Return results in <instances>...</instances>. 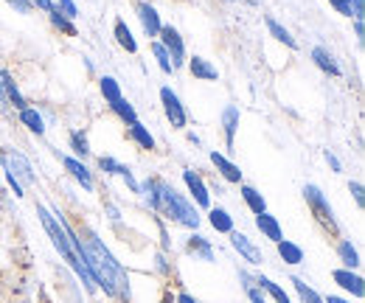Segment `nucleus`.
Here are the masks:
<instances>
[{"label":"nucleus","mask_w":365,"mask_h":303,"mask_svg":"<svg viewBox=\"0 0 365 303\" xmlns=\"http://www.w3.org/2000/svg\"><path fill=\"white\" fill-rule=\"evenodd\" d=\"M242 200H245V205L253 211V214H264L267 211V202H264V197L253 188V185H242Z\"/></svg>","instance_id":"25"},{"label":"nucleus","mask_w":365,"mask_h":303,"mask_svg":"<svg viewBox=\"0 0 365 303\" xmlns=\"http://www.w3.org/2000/svg\"><path fill=\"white\" fill-rule=\"evenodd\" d=\"M130 138L135 140L140 149H155V138H152V132L146 130L140 121H135V124H130Z\"/></svg>","instance_id":"28"},{"label":"nucleus","mask_w":365,"mask_h":303,"mask_svg":"<svg viewBox=\"0 0 365 303\" xmlns=\"http://www.w3.org/2000/svg\"><path fill=\"white\" fill-rule=\"evenodd\" d=\"M31 3V9L37 6V9H43V11H53L56 6H53V0H29Z\"/></svg>","instance_id":"43"},{"label":"nucleus","mask_w":365,"mask_h":303,"mask_svg":"<svg viewBox=\"0 0 365 303\" xmlns=\"http://www.w3.org/2000/svg\"><path fill=\"white\" fill-rule=\"evenodd\" d=\"M253 284H256L259 289H264L275 303H292L289 301V295L284 292V287H278L273 278H267V275H256V278H253Z\"/></svg>","instance_id":"22"},{"label":"nucleus","mask_w":365,"mask_h":303,"mask_svg":"<svg viewBox=\"0 0 365 303\" xmlns=\"http://www.w3.org/2000/svg\"><path fill=\"white\" fill-rule=\"evenodd\" d=\"M6 3H11L20 14H29V11H31V3H29V0H6Z\"/></svg>","instance_id":"40"},{"label":"nucleus","mask_w":365,"mask_h":303,"mask_svg":"<svg viewBox=\"0 0 365 303\" xmlns=\"http://www.w3.org/2000/svg\"><path fill=\"white\" fill-rule=\"evenodd\" d=\"M188 71H191L194 79H202V82H217V79H220L217 65H211V62L202 59V56H191V59H188Z\"/></svg>","instance_id":"13"},{"label":"nucleus","mask_w":365,"mask_h":303,"mask_svg":"<svg viewBox=\"0 0 365 303\" xmlns=\"http://www.w3.org/2000/svg\"><path fill=\"white\" fill-rule=\"evenodd\" d=\"M110 107H113V113H115V115H118L124 124H135V121H138L135 107H133L127 98H118V101H115V104H110Z\"/></svg>","instance_id":"31"},{"label":"nucleus","mask_w":365,"mask_h":303,"mask_svg":"<svg viewBox=\"0 0 365 303\" xmlns=\"http://www.w3.org/2000/svg\"><path fill=\"white\" fill-rule=\"evenodd\" d=\"M113 31H115V40H118V45H121L124 51L135 53V51H138V43H135V37H133V31H130V26H127L124 20H115Z\"/></svg>","instance_id":"26"},{"label":"nucleus","mask_w":365,"mask_h":303,"mask_svg":"<svg viewBox=\"0 0 365 303\" xmlns=\"http://www.w3.org/2000/svg\"><path fill=\"white\" fill-rule=\"evenodd\" d=\"M98 169H101L104 174H118V177H121V172H124L127 166L118 163L115 158H104V155H101V158H98Z\"/></svg>","instance_id":"35"},{"label":"nucleus","mask_w":365,"mask_h":303,"mask_svg":"<svg viewBox=\"0 0 365 303\" xmlns=\"http://www.w3.org/2000/svg\"><path fill=\"white\" fill-rule=\"evenodd\" d=\"M98 87H101V96H104L107 104H115L118 98H124V96H121V85H118L113 76H101V79H98Z\"/></svg>","instance_id":"27"},{"label":"nucleus","mask_w":365,"mask_h":303,"mask_svg":"<svg viewBox=\"0 0 365 303\" xmlns=\"http://www.w3.org/2000/svg\"><path fill=\"white\" fill-rule=\"evenodd\" d=\"M326 303H351V301H343V298H337V295H329V301Z\"/></svg>","instance_id":"46"},{"label":"nucleus","mask_w":365,"mask_h":303,"mask_svg":"<svg viewBox=\"0 0 365 303\" xmlns=\"http://www.w3.org/2000/svg\"><path fill=\"white\" fill-rule=\"evenodd\" d=\"M363 14H365V0H351V14L349 17H354V20L363 23Z\"/></svg>","instance_id":"39"},{"label":"nucleus","mask_w":365,"mask_h":303,"mask_svg":"<svg viewBox=\"0 0 365 303\" xmlns=\"http://www.w3.org/2000/svg\"><path fill=\"white\" fill-rule=\"evenodd\" d=\"M304 200H307V205H309V211H312V217L318 219V225L326 230V233H331V236H337L340 233V225H337V219H334V211H331V205H329V200L323 197V191H320L318 185H304Z\"/></svg>","instance_id":"4"},{"label":"nucleus","mask_w":365,"mask_h":303,"mask_svg":"<svg viewBox=\"0 0 365 303\" xmlns=\"http://www.w3.org/2000/svg\"><path fill=\"white\" fill-rule=\"evenodd\" d=\"M208 222L217 233H230L233 230V217L225 208H208Z\"/></svg>","instance_id":"24"},{"label":"nucleus","mask_w":365,"mask_h":303,"mask_svg":"<svg viewBox=\"0 0 365 303\" xmlns=\"http://www.w3.org/2000/svg\"><path fill=\"white\" fill-rule=\"evenodd\" d=\"M323 158H326V163H329L334 172H343V166H340V160L334 158V152H329V149H326V155H323Z\"/></svg>","instance_id":"42"},{"label":"nucleus","mask_w":365,"mask_h":303,"mask_svg":"<svg viewBox=\"0 0 365 303\" xmlns=\"http://www.w3.org/2000/svg\"><path fill=\"white\" fill-rule=\"evenodd\" d=\"M182 183H185L188 194L194 197V202H197L200 208H211V191H208V185L202 183L200 174L194 172V169H185V172H182Z\"/></svg>","instance_id":"9"},{"label":"nucleus","mask_w":365,"mask_h":303,"mask_svg":"<svg viewBox=\"0 0 365 303\" xmlns=\"http://www.w3.org/2000/svg\"><path fill=\"white\" fill-rule=\"evenodd\" d=\"M230 245H233V250L242 256V259L247 261V264H253V267H259V264H264V253L245 236V233H239V230H230Z\"/></svg>","instance_id":"8"},{"label":"nucleus","mask_w":365,"mask_h":303,"mask_svg":"<svg viewBox=\"0 0 365 303\" xmlns=\"http://www.w3.org/2000/svg\"><path fill=\"white\" fill-rule=\"evenodd\" d=\"M160 104H163V113H166L169 124H172L175 130H185L188 113H185V107H182L180 96H178L172 87H160Z\"/></svg>","instance_id":"6"},{"label":"nucleus","mask_w":365,"mask_h":303,"mask_svg":"<svg viewBox=\"0 0 365 303\" xmlns=\"http://www.w3.org/2000/svg\"><path fill=\"white\" fill-rule=\"evenodd\" d=\"M0 163H3L6 177H11L20 185H31L37 180L31 163H29V158L23 152H17V149H0Z\"/></svg>","instance_id":"5"},{"label":"nucleus","mask_w":365,"mask_h":303,"mask_svg":"<svg viewBox=\"0 0 365 303\" xmlns=\"http://www.w3.org/2000/svg\"><path fill=\"white\" fill-rule=\"evenodd\" d=\"M222 130H225V143L228 149H233V138H236V130H239V107L228 104L222 110Z\"/></svg>","instance_id":"19"},{"label":"nucleus","mask_w":365,"mask_h":303,"mask_svg":"<svg viewBox=\"0 0 365 303\" xmlns=\"http://www.w3.org/2000/svg\"><path fill=\"white\" fill-rule=\"evenodd\" d=\"M37 217L43 222V227H46L48 239H51V245L62 253V259L68 261L71 267H73V272L82 278V284H85V289L88 292H96V284H93V275L88 272V267H85V261L76 256V250H73V239H71V225H68V219L65 214H59V211H48L46 205H37Z\"/></svg>","instance_id":"2"},{"label":"nucleus","mask_w":365,"mask_h":303,"mask_svg":"<svg viewBox=\"0 0 365 303\" xmlns=\"http://www.w3.org/2000/svg\"><path fill=\"white\" fill-rule=\"evenodd\" d=\"M329 3L337 9V14H343V17L351 14V0H329Z\"/></svg>","instance_id":"38"},{"label":"nucleus","mask_w":365,"mask_h":303,"mask_svg":"<svg viewBox=\"0 0 365 303\" xmlns=\"http://www.w3.org/2000/svg\"><path fill=\"white\" fill-rule=\"evenodd\" d=\"M79 259L85 261L88 272L93 275V284L101 287L107 295H118V298H130V278L127 269L113 259V253L101 245V239L88 230V239L79 247Z\"/></svg>","instance_id":"1"},{"label":"nucleus","mask_w":365,"mask_h":303,"mask_svg":"<svg viewBox=\"0 0 365 303\" xmlns=\"http://www.w3.org/2000/svg\"><path fill=\"white\" fill-rule=\"evenodd\" d=\"M349 191H351V194H354V202H357V208H363V205H365L363 183H357V180H354V183H349Z\"/></svg>","instance_id":"37"},{"label":"nucleus","mask_w":365,"mask_h":303,"mask_svg":"<svg viewBox=\"0 0 365 303\" xmlns=\"http://www.w3.org/2000/svg\"><path fill=\"white\" fill-rule=\"evenodd\" d=\"M256 227L262 230V236L264 239H270L273 245H278L281 239H284V230H281V225H278V219L273 217V214H256Z\"/></svg>","instance_id":"15"},{"label":"nucleus","mask_w":365,"mask_h":303,"mask_svg":"<svg viewBox=\"0 0 365 303\" xmlns=\"http://www.w3.org/2000/svg\"><path fill=\"white\" fill-rule=\"evenodd\" d=\"M278 256L284 264H289V267H298V264H304V250L295 245V242H287V239H281L278 245Z\"/></svg>","instance_id":"21"},{"label":"nucleus","mask_w":365,"mask_h":303,"mask_svg":"<svg viewBox=\"0 0 365 303\" xmlns=\"http://www.w3.org/2000/svg\"><path fill=\"white\" fill-rule=\"evenodd\" d=\"M354 34H357V40L363 43V34H365V29H363V23L360 20H354Z\"/></svg>","instance_id":"45"},{"label":"nucleus","mask_w":365,"mask_h":303,"mask_svg":"<svg viewBox=\"0 0 365 303\" xmlns=\"http://www.w3.org/2000/svg\"><path fill=\"white\" fill-rule=\"evenodd\" d=\"M71 149H73L79 158H88V155H91V143H88V138H85L82 132H71Z\"/></svg>","instance_id":"34"},{"label":"nucleus","mask_w":365,"mask_h":303,"mask_svg":"<svg viewBox=\"0 0 365 303\" xmlns=\"http://www.w3.org/2000/svg\"><path fill=\"white\" fill-rule=\"evenodd\" d=\"M267 31L273 34V37L278 40V43L287 45V48H298V43H295V37H292V34H289V31H287V29H284V26H281V23H278L275 17H267Z\"/></svg>","instance_id":"30"},{"label":"nucleus","mask_w":365,"mask_h":303,"mask_svg":"<svg viewBox=\"0 0 365 303\" xmlns=\"http://www.w3.org/2000/svg\"><path fill=\"white\" fill-rule=\"evenodd\" d=\"M175 303H200V301H197L194 295H188V292H180V295L175 298Z\"/></svg>","instance_id":"44"},{"label":"nucleus","mask_w":365,"mask_h":303,"mask_svg":"<svg viewBox=\"0 0 365 303\" xmlns=\"http://www.w3.org/2000/svg\"><path fill=\"white\" fill-rule=\"evenodd\" d=\"M245 289H247V298H250V303H267L264 298H262V292H259L253 284H250V287H245Z\"/></svg>","instance_id":"41"},{"label":"nucleus","mask_w":365,"mask_h":303,"mask_svg":"<svg viewBox=\"0 0 365 303\" xmlns=\"http://www.w3.org/2000/svg\"><path fill=\"white\" fill-rule=\"evenodd\" d=\"M289 284L295 287V292H298L301 303H326V298H320L312 287H307V281H304V278H292Z\"/></svg>","instance_id":"29"},{"label":"nucleus","mask_w":365,"mask_h":303,"mask_svg":"<svg viewBox=\"0 0 365 303\" xmlns=\"http://www.w3.org/2000/svg\"><path fill=\"white\" fill-rule=\"evenodd\" d=\"M62 163H65V169L71 172V177H73L85 191H93V188H96V185H93L91 172H88V166H85L79 158H62Z\"/></svg>","instance_id":"14"},{"label":"nucleus","mask_w":365,"mask_h":303,"mask_svg":"<svg viewBox=\"0 0 365 303\" xmlns=\"http://www.w3.org/2000/svg\"><path fill=\"white\" fill-rule=\"evenodd\" d=\"M185 250L194 256V259L200 261H214V247H211V242L205 239V236H200V233H194L191 239H188V245H185Z\"/></svg>","instance_id":"16"},{"label":"nucleus","mask_w":365,"mask_h":303,"mask_svg":"<svg viewBox=\"0 0 365 303\" xmlns=\"http://www.w3.org/2000/svg\"><path fill=\"white\" fill-rule=\"evenodd\" d=\"M20 121H23V127H26L29 132H34V135H46V121H43V115H40L34 107L20 110Z\"/></svg>","instance_id":"23"},{"label":"nucleus","mask_w":365,"mask_h":303,"mask_svg":"<svg viewBox=\"0 0 365 303\" xmlns=\"http://www.w3.org/2000/svg\"><path fill=\"white\" fill-rule=\"evenodd\" d=\"M247 3H259V0H247Z\"/></svg>","instance_id":"48"},{"label":"nucleus","mask_w":365,"mask_h":303,"mask_svg":"<svg viewBox=\"0 0 365 303\" xmlns=\"http://www.w3.org/2000/svg\"><path fill=\"white\" fill-rule=\"evenodd\" d=\"M211 163L217 166V172L222 174L228 183H242V172H239V166L228 160L225 155H220V152H211Z\"/></svg>","instance_id":"17"},{"label":"nucleus","mask_w":365,"mask_h":303,"mask_svg":"<svg viewBox=\"0 0 365 303\" xmlns=\"http://www.w3.org/2000/svg\"><path fill=\"white\" fill-rule=\"evenodd\" d=\"M331 278H334V284H337V287H343V289H346V292H351L354 298H363L365 295L363 278H360L354 269H334V272H331Z\"/></svg>","instance_id":"12"},{"label":"nucleus","mask_w":365,"mask_h":303,"mask_svg":"<svg viewBox=\"0 0 365 303\" xmlns=\"http://www.w3.org/2000/svg\"><path fill=\"white\" fill-rule=\"evenodd\" d=\"M135 11H138V20H140L143 34H146V37H158V34H160V29H163L158 9H155L152 3H138Z\"/></svg>","instance_id":"10"},{"label":"nucleus","mask_w":365,"mask_h":303,"mask_svg":"<svg viewBox=\"0 0 365 303\" xmlns=\"http://www.w3.org/2000/svg\"><path fill=\"white\" fill-rule=\"evenodd\" d=\"M228 3H233V0H228Z\"/></svg>","instance_id":"49"},{"label":"nucleus","mask_w":365,"mask_h":303,"mask_svg":"<svg viewBox=\"0 0 365 303\" xmlns=\"http://www.w3.org/2000/svg\"><path fill=\"white\" fill-rule=\"evenodd\" d=\"M152 53H155V59H158V68L166 73V76H172L175 73V65H172V59H169V53H166V48L158 43H152Z\"/></svg>","instance_id":"32"},{"label":"nucleus","mask_w":365,"mask_h":303,"mask_svg":"<svg viewBox=\"0 0 365 303\" xmlns=\"http://www.w3.org/2000/svg\"><path fill=\"white\" fill-rule=\"evenodd\" d=\"M158 37H160L158 43L166 48V53H169V59H172L175 71H178V68H182V65H185V43H182L180 31H178L175 26H163Z\"/></svg>","instance_id":"7"},{"label":"nucleus","mask_w":365,"mask_h":303,"mask_svg":"<svg viewBox=\"0 0 365 303\" xmlns=\"http://www.w3.org/2000/svg\"><path fill=\"white\" fill-rule=\"evenodd\" d=\"M48 14H51V26H53V29H59L62 34H68V37H76V34H79V31H76V26H73L68 17H62L56 9H53V11H48Z\"/></svg>","instance_id":"33"},{"label":"nucleus","mask_w":365,"mask_h":303,"mask_svg":"<svg viewBox=\"0 0 365 303\" xmlns=\"http://www.w3.org/2000/svg\"><path fill=\"white\" fill-rule=\"evenodd\" d=\"M53 6H56V11H59L62 17H68V20L79 17V9H76V3H73V0H59V3H53Z\"/></svg>","instance_id":"36"},{"label":"nucleus","mask_w":365,"mask_h":303,"mask_svg":"<svg viewBox=\"0 0 365 303\" xmlns=\"http://www.w3.org/2000/svg\"><path fill=\"white\" fill-rule=\"evenodd\" d=\"M312 62L318 65L323 73H329V76H340V65L334 62V56L326 51V48H312Z\"/></svg>","instance_id":"20"},{"label":"nucleus","mask_w":365,"mask_h":303,"mask_svg":"<svg viewBox=\"0 0 365 303\" xmlns=\"http://www.w3.org/2000/svg\"><path fill=\"white\" fill-rule=\"evenodd\" d=\"M337 259L343 261V269H360V253H357V247L349 242V239H343L340 245H337Z\"/></svg>","instance_id":"18"},{"label":"nucleus","mask_w":365,"mask_h":303,"mask_svg":"<svg viewBox=\"0 0 365 303\" xmlns=\"http://www.w3.org/2000/svg\"><path fill=\"white\" fill-rule=\"evenodd\" d=\"M163 303H175V301H172V295H166V298H163Z\"/></svg>","instance_id":"47"},{"label":"nucleus","mask_w":365,"mask_h":303,"mask_svg":"<svg viewBox=\"0 0 365 303\" xmlns=\"http://www.w3.org/2000/svg\"><path fill=\"white\" fill-rule=\"evenodd\" d=\"M0 98H3L6 104H14L17 110H26V107H29L26 98H23V93H20V87L11 79L9 71H0Z\"/></svg>","instance_id":"11"},{"label":"nucleus","mask_w":365,"mask_h":303,"mask_svg":"<svg viewBox=\"0 0 365 303\" xmlns=\"http://www.w3.org/2000/svg\"><path fill=\"white\" fill-rule=\"evenodd\" d=\"M155 180H158V214H166V217L175 219L182 227L197 230V227H200V214H197V208H194L182 194H178L175 185H169V183L160 180V177H155Z\"/></svg>","instance_id":"3"}]
</instances>
